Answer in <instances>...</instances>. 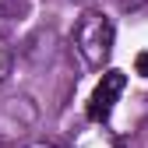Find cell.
<instances>
[{
  "mask_svg": "<svg viewBox=\"0 0 148 148\" xmlns=\"http://www.w3.org/2000/svg\"><path fill=\"white\" fill-rule=\"evenodd\" d=\"M113 42H116L113 18H109L106 11H99V7H85V14L74 21V32H71V46L81 57V64L92 67V71L109 67Z\"/></svg>",
  "mask_w": 148,
  "mask_h": 148,
  "instance_id": "cell-1",
  "label": "cell"
},
{
  "mask_svg": "<svg viewBox=\"0 0 148 148\" xmlns=\"http://www.w3.org/2000/svg\"><path fill=\"white\" fill-rule=\"evenodd\" d=\"M39 127V106L32 95H7L0 102V145H25Z\"/></svg>",
  "mask_w": 148,
  "mask_h": 148,
  "instance_id": "cell-2",
  "label": "cell"
},
{
  "mask_svg": "<svg viewBox=\"0 0 148 148\" xmlns=\"http://www.w3.org/2000/svg\"><path fill=\"white\" fill-rule=\"evenodd\" d=\"M123 88H127V74L116 71V67H102V78L95 81V88L88 95V106H85L88 120L109 123V116H113V109H116V102L123 95Z\"/></svg>",
  "mask_w": 148,
  "mask_h": 148,
  "instance_id": "cell-3",
  "label": "cell"
},
{
  "mask_svg": "<svg viewBox=\"0 0 148 148\" xmlns=\"http://www.w3.org/2000/svg\"><path fill=\"white\" fill-rule=\"evenodd\" d=\"M71 148H120V138L109 131L106 123H95V120H88L78 134H74Z\"/></svg>",
  "mask_w": 148,
  "mask_h": 148,
  "instance_id": "cell-4",
  "label": "cell"
},
{
  "mask_svg": "<svg viewBox=\"0 0 148 148\" xmlns=\"http://www.w3.org/2000/svg\"><path fill=\"white\" fill-rule=\"evenodd\" d=\"M11 71H14V46L0 35V85L11 78Z\"/></svg>",
  "mask_w": 148,
  "mask_h": 148,
  "instance_id": "cell-5",
  "label": "cell"
},
{
  "mask_svg": "<svg viewBox=\"0 0 148 148\" xmlns=\"http://www.w3.org/2000/svg\"><path fill=\"white\" fill-rule=\"evenodd\" d=\"M134 67H138V74H141V78H148V49H145V53H138Z\"/></svg>",
  "mask_w": 148,
  "mask_h": 148,
  "instance_id": "cell-6",
  "label": "cell"
},
{
  "mask_svg": "<svg viewBox=\"0 0 148 148\" xmlns=\"http://www.w3.org/2000/svg\"><path fill=\"white\" fill-rule=\"evenodd\" d=\"M21 148H60V145H53V141H25Z\"/></svg>",
  "mask_w": 148,
  "mask_h": 148,
  "instance_id": "cell-7",
  "label": "cell"
},
{
  "mask_svg": "<svg viewBox=\"0 0 148 148\" xmlns=\"http://www.w3.org/2000/svg\"><path fill=\"white\" fill-rule=\"evenodd\" d=\"M74 4H81V7H99V0H74Z\"/></svg>",
  "mask_w": 148,
  "mask_h": 148,
  "instance_id": "cell-8",
  "label": "cell"
},
{
  "mask_svg": "<svg viewBox=\"0 0 148 148\" xmlns=\"http://www.w3.org/2000/svg\"><path fill=\"white\" fill-rule=\"evenodd\" d=\"M141 123H145V131H148V106H145V120H141Z\"/></svg>",
  "mask_w": 148,
  "mask_h": 148,
  "instance_id": "cell-9",
  "label": "cell"
}]
</instances>
